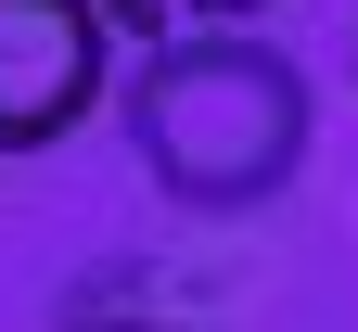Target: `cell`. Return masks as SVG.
<instances>
[{
  "instance_id": "cell-1",
  "label": "cell",
  "mask_w": 358,
  "mask_h": 332,
  "mask_svg": "<svg viewBox=\"0 0 358 332\" xmlns=\"http://www.w3.org/2000/svg\"><path fill=\"white\" fill-rule=\"evenodd\" d=\"M115 128L141 179L179 217H256L294 192L307 166V64L282 38H243V26H192V38H154L115 89Z\"/></svg>"
},
{
  "instance_id": "cell-2",
  "label": "cell",
  "mask_w": 358,
  "mask_h": 332,
  "mask_svg": "<svg viewBox=\"0 0 358 332\" xmlns=\"http://www.w3.org/2000/svg\"><path fill=\"white\" fill-rule=\"evenodd\" d=\"M115 77L103 0H0V154H52Z\"/></svg>"
},
{
  "instance_id": "cell-3",
  "label": "cell",
  "mask_w": 358,
  "mask_h": 332,
  "mask_svg": "<svg viewBox=\"0 0 358 332\" xmlns=\"http://www.w3.org/2000/svg\"><path fill=\"white\" fill-rule=\"evenodd\" d=\"M243 13H268V0H205V26H243Z\"/></svg>"
},
{
  "instance_id": "cell-4",
  "label": "cell",
  "mask_w": 358,
  "mask_h": 332,
  "mask_svg": "<svg viewBox=\"0 0 358 332\" xmlns=\"http://www.w3.org/2000/svg\"><path fill=\"white\" fill-rule=\"evenodd\" d=\"M77 332H166V319H77Z\"/></svg>"
}]
</instances>
